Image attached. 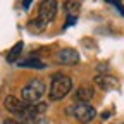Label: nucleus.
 <instances>
[{
    "label": "nucleus",
    "instance_id": "1",
    "mask_svg": "<svg viewBox=\"0 0 124 124\" xmlns=\"http://www.w3.org/2000/svg\"><path fill=\"white\" fill-rule=\"evenodd\" d=\"M4 105H5V108H7L10 114L21 117V121H26V122H31V124H33L35 119L38 117V114H36V110H35L33 105H28L26 102H23L21 98L14 97V95L5 97Z\"/></svg>",
    "mask_w": 124,
    "mask_h": 124
},
{
    "label": "nucleus",
    "instance_id": "2",
    "mask_svg": "<svg viewBox=\"0 0 124 124\" xmlns=\"http://www.w3.org/2000/svg\"><path fill=\"white\" fill-rule=\"evenodd\" d=\"M72 90V79L66 74H54L52 76V85L48 90L50 100H62L64 97L69 95V91Z\"/></svg>",
    "mask_w": 124,
    "mask_h": 124
},
{
    "label": "nucleus",
    "instance_id": "3",
    "mask_svg": "<svg viewBox=\"0 0 124 124\" xmlns=\"http://www.w3.org/2000/svg\"><path fill=\"white\" fill-rule=\"evenodd\" d=\"M45 93V81L43 79H31L28 85L23 86L21 90V97H23V102H26L28 105H35L41 100Z\"/></svg>",
    "mask_w": 124,
    "mask_h": 124
},
{
    "label": "nucleus",
    "instance_id": "4",
    "mask_svg": "<svg viewBox=\"0 0 124 124\" xmlns=\"http://www.w3.org/2000/svg\"><path fill=\"white\" fill-rule=\"evenodd\" d=\"M67 112L72 114V117L78 119L79 122H90V121H93L97 117V110L90 103H86V102H79V103L72 105Z\"/></svg>",
    "mask_w": 124,
    "mask_h": 124
},
{
    "label": "nucleus",
    "instance_id": "5",
    "mask_svg": "<svg viewBox=\"0 0 124 124\" xmlns=\"http://www.w3.org/2000/svg\"><path fill=\"white\" fill-rule=\"evenodd\" d=\"M57 10H59L57 0H41L40 7H38V19L43 24H48V23H52L55 19Z\"/></svg>",
    "mask_w": 124,
    "mask_h": 124
},
{
    "label": "nucleus",
    "instance_id": "6",
    "mask_svg": "<svg viewBox=\"0 0 124 124\" xmlns=\"http://www.w3.org/2000/svg\"><path fill=\"white\" fill-rule=\"evenodd\" d=\"M57 62L64 66H74L79 62V54L74 48H62L60 52H57Z\"/></svg>",
    "mask_w": 124,
    "mask_h": 124
},
{
    "label": "nucleus",
    "instance_id": "7",
    "mask_svg": "<svg viewBox=\"0 0 124 124\" xmlns=\"http://www.w3.org/2000/svg\"><path fill=\"white\" fill-rule=\"evenodd\" d=\"M95 85L105 91H110V90H116L119 86V81L116 79L114 76H108V74H98L95 76Z\"/></svg>",
    "mask_w": 124,
    "mask_h": 124
},
{
    "label": "nucleus",
    "instance_id": "8",
    "mask_svg": "<svg viewBox=\"0 0 124 124\" xmlns=\"http://www.w3.org/2000/svg\"><path fill=\"white\" fill-rule=\"evenodd\" d=\"M93 95H95V90H93L90 85H81L76 90V98L81 100V102H86V103L93 98Z\"/></svg>",
    "mask_w": 124,
    "mask_h": 124
},
{
    "label": "nucleus",
    "instance_id": "9",
    "mask_svg": "<svg viewBox=\"0 0 124 124\" xmlns=\"http://www.w3.org/2000/svg\"><path fill=\"white\" fill-rule=\"evenodd\" d=\"M21 52H23V41H17V43L12 46V50L7 54V62H10V64H12V62H16Z\"/></svg>",
    "mask_w": 124,
    "mask_h": 124
},
{
    "label": "nucleus",
    "instance_id": "10",
    "mask_svg": "<svg viewBox=\"0 0 124 124\" xmlns=\"http://www.w3.org/2000/svg\"><path fill=\"white\" fill-rule=\"evenodd\" d=\"M64 7H66V12H67V16H78V12H79V4L76 2V0H67V2L64 4Z\"/></svg>",
    "mask_w": 124,
    "mask_h": 124
},
{
    "label": "nucleus",
    "instance_id": "11",
    "mask_svg": "<svg viewBox=\"0 0 124 124\" xmlns=\"http://www.w3.org/2000/svg\"><path fill=\"white\" fill-rule=\"evenodd\" d=\"M19 66H21V67H36V69H41L45 64H41V62H38V60H35V59H28V60H24V62H19Z\"/></svg>",
    "mask_w": 124,
    "mask_h": 124
},
{
    "label": "nucleus",
    "instance_id": "12",
    "mask_svg": "<svg viewBox=\"0 0 124 124\" xmlns=\"http://www.w3.org/2000/svg\"><path fill=\"white\" fill-rule=\"evenodd\" d=\"M45 26H46V24H43L40 19H35L33 23L29 24V29H31V31H35V33H41V31L45 29Z\"/></svg>",
    "mask_w": 124,
    "mask_h": 124
},
{
    "label": "nucleus",
    "instance_id": "13",
    "mask_svg": "<svg viewBox=\"0 0 124 124\" xmlns=\"http://www.w3.org/2000/svg\"><path fill=\"white\" fill-rule=\"evenodd\" d=\"M4 124H31V122H26V121H21V119H5Z\"/></svg>",
    "mask_w": 124,
    "mask_h": 124
},
{
    "label": "nucleus",
    "instance_id": "14",
    "mask_svg": "<svg viewBox=\"0 0 124 124\" xmlns=\"http://www.w3.org/2000/svg\"><path fill=\"white\" fill-rule=\"evenodd\" d=\"M107 2H108V4H114V5H116V7L121 10V14L124 16V7H122V4L119 2V0H107Z\"/></svg>",
    "mask_w": 124,
    "mask_h": 124
},
{
    "label": "nucleus",
    "instance_id": "15",
    "mask_svg": "<svg viewBox=\"0 0 124 124\" xmlns=\"http://www.w3.org/2000/svg\"><path fill=\"white\" fill-rule=\"evenodd\" d=\"M76 23V17H74V16H67V23H66V28L67 26H71V24H74Z\"/></svg>",
    "mask_w": 124,
    "mask_h": 124
},
{
    "label": "nucleus",
    "instance_id": "16",
    "mask_svg": "<svg viewBox=\"0 0 124 124\" xmlns=\"http://www.w3.org/2000/svg\"><path fill=\"white\" fill-rule=\"evenodd\" d=\"M31 2H33V0H23V7H24V9H29Z\"/></svg>",
    "mask_w": 124,
    "mask_h": 124
}]
</instances>
